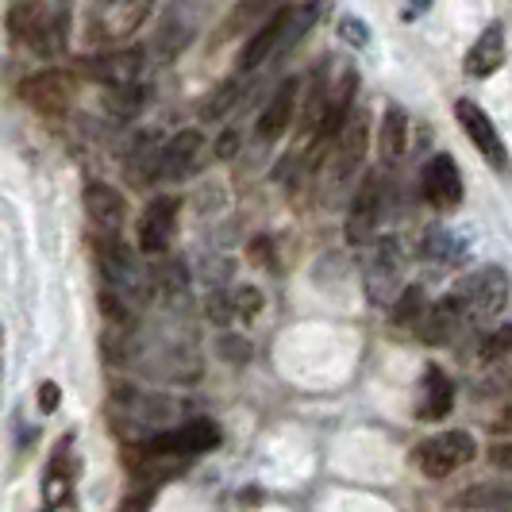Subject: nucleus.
Here are the masks:
<instances>
[{
  "label": "nucleus",
  "instance_id": "20",
  "mask_svg": "<svg viewBox=\"0 0 512 512\" xmlns=\"http://www.w3.org/2000/svg\"><path fill=\"white\" fill-rule=\"evenodd\" d=\"M235 97H239V89H235V85H224V93H220V97H212V101L205 104V116H220L224 108H231Z\"/></svg>",
  "mask_w": 512,
  "mask_h": 512
},
{
  "label": "nucleus",
  "instance_id": "14",
  "mask_svg": "<svg viewBox=\"0 0 512 512\" xmlns=\"http://www.w3.org/2000/svg\"><path fill=\"white\" fill-rule=\"evenodd\" d=\"M197 151H201V135L197 131H181L166 143V151L158 154V174L162 178H185L197 162Z\"/></svg>",
  "mask_w": 512,
  "mask_h": 512
},
{
  "label": "nucleus",
  "instance_id": "12",
  "mask_svg": "<svg viewBox=\"0 0 512 512\" xmlns=\"http://www.w3.org/2000/svg\"><path fill=\"white\" fill-rule=\"evenodd\" d=\"M27 104H35L39 112H62L70 104V77L58 74V70H47V74H35L24 85Z\"/></svg>",
  "mask_w": 512,
  "mask_h": 512
},
{
  "label": "nucleus",
  "instance_id": "11",
  "mask_svg": "<svg viewBox=\"0 0 512 512\" xmlns=\"http://www.w3.org/2000/svg\"><path fill=\"white\" fill-rule=\"evenodd\" d=\"M501 62H505V27L501 24H489L482 31V39L470 47L466 54V74L470 77H489L501 70Z\"/></svg>",
  "mask_w": 512,
  "mask_h": 512
},
{
  "label": "nucleus",
  "instance_id": "23",
  "mask_svg": "<svg viewBox=\"0 0 512 512\" xmlns=\"http://www.w3.org/2000/svg\"><path fill=\"white\" fill-rule=\"evenodd\" d=\"M493 462H497V466H505V470H512V443L493 447Z\"/></svg>",
  "mask_w": 512,
  "mask_h": 512
},
{
  "label": "nucleus",
  "instance_id": "9",
  "mask_svg": "<svg viewBox=\"0 0 512 512\" xmlns=\"http://www.w3.org/2000/svg\"><path fill=\"white\" fill-rule=\"evenodd\" d=\"M378 216H382V181H378V174H370V178L359 185L355 201H351L347 235H351V239H366L370 231L378 228Z\"/></svg>",
  "mask_w": 512,
  "mask_h": 512
},
{
  "label": "nucleus",
  "instance_id": "21",
  "mask_svg": "<svg viewBox=\"0 0 512 512\" xmlns=\"http://www.w3.org/2000/svg\"><path fill=\"white\" fill-rule=\"evenodd\" d=\"M58 397H62V393H58V385H54V382L39 385V409H43V412L58 409Z\"/></svg>",
  "mask_w": 512,
  "mask_h": 512
},
{
  "label": "nucleus",
  "instance_id": "24",
  "mask_svg": "<svg viewBox=\"0 0 512 512\" xmlns=\"http://www.w3.org/2000/svg\"><path fill=\"white\" fill-rule=\"evenodd\" d=\"M239 301H243V312H247V316H255L258 305H262V297H258L255 289H247V293H239Z\"/></svg>",
  "mask_w": 512,
  "mask_h": 512
},
{
  "label": "nucleus",
  "instance_id": "1",
  "mask_svg": "<svg viewBox=\"0 0 512 512\" xmlns=\"http://www.w3.org/2000/svg\"><path fill=\"white\" fill-rule=\"evenodd\" d=\"M509 301V278L497 270V266H486V270H474L466 274L443 301L424 312V339L428 343H443L455 332L470 328V324H486L493 320Z\"/></svg>",
  "mask_w": 512,
  "mask_h": 512
},
{
  "label": "nucleus",
  "instance_id": "16",
  "mask_svg": "<svg viewBox=\"0 0 512 512\" xmlns=\"http://www.w3.org/2000/svg\"><path fill=\"white\" fill-rule=\"evenodd\" d=\"M378 147H382L385 162H397L401 154L409 151V116H405L401 108H389V112H385Z\"/></svg>",
  "mask_w": 512,
  "mask_h": 512
},
{
  "label": "nucleus",
  "instance_id": "10",
  "mask_svg": "<svg viewBox=\"0 0 512 512\" xmlns=\"http://www.w3.org/2000/svg\"><path fill=\"white\" fill-rule=\"evenodd\" d=\"M451 409H455V382H451L439 366H428L424 385H420V405H416V416H420V420H443Z\"/></svg>",
  "mask_w": 512,
  "mask_h": 512
},
{
  "label": "nucleus",
  "instance_id": "25",
  "mask_svg": "<svg viewBox=\"0 0 512 512\" xmlns=\"http://www.w3.org/2000/svg\"><path fill=\"white\" fill-rule=\"evenodd\" d=\"M501 428H512V405L505 412H501Z\"/></svg>",
  "mask_w": 512,
  "mask_h": 512
},
{
  "label": "nucleus",
  "instance_id": "19",
  "mask_svg": "<svg viewBox=\"0 0 512 512\" xmlns=\"http://www.w3.org/2000/svg\"><path fill=\"white\" fill-rule=\"evenodd\" d=\"M478 359L486 362V366H501V362L512 359V324L497 328V332L478 343Z\"/></svg>",
  "mask_w": 512,
  "mask_h": 512
},
{
  "label": "nucleus",
  "instance_id": "3",
  "mask_svg": "<svg viewBox=\"0 0 512 512\" xmlns=\"http://www.w3.org/2000/svg\"><path fill=\"white\" fill-rule=\"evenodd\" d=\"M212 447H220V428L212 420H185L181 428H170V432H158L154 439H147L139 451L170 455V459H189V455H205Z\"/></svg>",
  "mask_w": 512,
  "mask_h": 512
},
{
  "label": "nucleus",
  "instance_id": "17",
  "mask_svg": "<svg viewBox=\"0 0 512 512\" xmlns=\"http://www.w3.org/2000/svg\"><path fill=\"white\" fill-rule=\"evenodd\" d=\"M181 470H185V459L147 455V451H135V455H131V474L143 478V482H151V486L166 482V478H174V474H181Z\"/></svg>",
  "mask_w": 512,
  "mask_h": 512
},
{
  "label": "nucleus",
  "instance_id": "8",
  "mask_svg": "<svg viewBox=\"0 0 512 512\" xmlns=\"http://www.w3.org/2000/svg\"><path fill=\"white\" fill-rule=\"evenodd\" d=\"M81 201H85L89 220H93L97 228H104V235H116V231L124 228V220H128V201H124V193H116L112 185L89 181L85 193H81Z\"/></svg>",
  "mask_w": 512,
  "mask_h": 512
},
{
  "label": "nucleus",
  "instance_id": "13",
  "mask_svg": "<svg viewBox=\"0 0 512 512\" xmlns=\"http://www.w3.org/2000/svg\"><path fill=\"white\" fill-rule=\"evenodd\" d=\"M293 108H297V81H285L274 93V101L266 104V112L258 116V139H266V143L282 139L289 131V120H293Z\"/></svg>",
  "mask_w": 512,
  "mask_h": 512
},
{
  "label": "nucleus",
  "instance_id": "5",
  "mask_svg": "<svg viewBox=\"0 0 512 512\" xmlns=\"http://www.w3.org/2000/svg\"><path fill=\"white\" fill-rule=\"evenodd\" d=\"M151 16V4L143 0H116V4H93L89 8V39L97 43H120L135 27Z\"/></svg>",
  "mask_w": 512,
  "mask_h": 512
},
{
  "label": "nucleus",
  "instance_id": "15",
  "mask_svg": "<svg viewBox=\"0 0 512 512\" xmlns=\"http://www.w3.org/2000/svg\"><path fill=\"white\" fill-rule=\"evenodd\" d=\"M289 24H293V12H289V8H282V12H278L270 24L262 27L251 43H247V51H243V70H255V66H262L270 54L278 51V47L285 43V27H289Z\"/></svg>",
  "mask_w": 512,
  "mask_h": 512
},
{
  "label": "nucleus",
  "instance_id": "7",
  "mask_svg": "<svg viewBox=\"0 0 512 512\" xmlns=\"http://www.w3.org/2000/svg\"><path fill=\"white\" fill-rule=\"evenodd\" d=\"M178 197H158L147 205L143 220H139V247L147 255H162L174 239V228H178Z\"/></svg>",
  "mask_w": 512,
  "mask_h": 512
},
{
  "label": "nucleus",
  "instance_id": "6",
  "mask_svg": "<svg viewBox=\"0 0 512 512\" xmlns=\"http://www.w3.org/2000/svg\"><path fill=\"white\" fill-rule=\"evenodd\" d=\"M420 193L436 212H451L462 205V174L451 154H432L424 174H420Z\"/></svg>",
  "mask_w": 512,
  "mask_h": 512
},
{
  "label": "nucleus",
  "instance_id": "22",
  "mask_svg": "<svg viewBox=\"0 0 512 512\" xmlns=\"http://www.w3.org/2000/svg\"><path fill=\"white\" fill-rule=\"evenodd\" d=\"M235 147H239V135H235V131H228V135L216 143V154H220V158H231V154H235Z\"/></svg>",
  "mask_w": 512,
  "mask_h": 512
},
{
  "label": "nucleus",
  "instance_id": "2",
  "mask_svg": "<svg viewBox=\"0 0 512 512\" xmlns=\"http://www.w3.org/2000/svg\"><path fill=\"white\" fill-rule=\"evenodd\" d=\"M478 455V447H474V436H466V432H439V436L424 439L420 447H416V466H420V474H428V478H451L455 470H462L466 462H474Z\"/></svg>",
  "mask_w": 512,
  "mask_h": 512
},
{
  "label": "nucleus",
  "instance_id": "18",
  "mask_svg": "<svg viewBox=\"0 0 512 512\" xmlns=\"http://www.w3.org/2000/svg\"><path fill=\"white\" fill-rule=\"evenodd\" d=\"M459 509H512V486H470L455 497Z\"/></svg>",
  "mask_w": 512,
  "mask_h": 512
},
{
  "label": "nucleus",
  "instance_id": "4",
  "mask_svg": "<svg viewBox=\"0 0 512 512\" xmlns=\"http://www.w3.org/2000/svg\"><path fill=\"white\" fill-rule=\"evenodd\" d=\"M455 116H459V128L466 131V139L474 143V151L482 154L501 178H509L512 174L509 151H505L501 135H497V128H493V120L486 116V108H482V104H474V101H459L455 104Z\"/></svg>",
  "mask_w": 512,
  "mask_h": 512
}]
</instances>
